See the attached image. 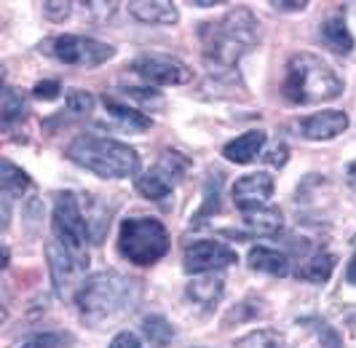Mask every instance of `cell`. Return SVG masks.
I'll return each instance as SVG.
<instances>
[{
    "mask_svg": "<svg viewBox=\"0 0 356 348\" xmlns=\"http://www.w3.org/2000/svg\"><path fill=\"white\" fill-rule=\"evenodd\" d=\"M204 65L212 75H233L241 56L260 43V22L250 8H231L217 22H204L198 27Z\"/></svg>",
    "mask_w": 356,
    "mask_h": 348,
    "instance_id": "1",
    "label": "cell"
},
{
    "mask_svg": "<svg viewBox=\"0 0 356 348\" xmlns=\"http://www.w3.org/2000/svg\"><path fill=\"white\" fill-rule=\"evenodd\" d=\"M143 292L145 287L140 278L124 276L118 271H99L83 281L72 300L86 324L102 327L134 311L143 300Z\"/></svg>",
    "mask_w": 356,
    "mask_h": 348,
    "instance_id": "2",
    "label": "cell"
},
{
    "mask_svg": "<svg viewBox=\"0 0 356 348\" xmlns=\"http://www.w3.org/2000/svg\"><path fill=\"white\" fill-rule=\"evenodd\" d=\"M343 78L327 59L311 52H298L286 59L282 94L292 104H321L332 102L343 94Z\"/></svg>",
    "mask_w": 356,
    "mask_h": 348,
    "instance_id": "3",
    "label": "cell"
},
{
    "mask_svg": "<svg viewBox=\"0 0 356 348\" xmlns=\"http://www.w3.org/2000/svg\"><path fill=\"white\" fill-rule=\"evenodd\" d=\"M67 158L75 166L102 180H124L140 169V153L121 139L81 134L67 145Z\"/></svg>",
    "mask_w": 356,
    "mask_h": 348,
    "instance_id": "4",
    "label": "cell"
},
{
    "mask_svg": "<svg viewBox=\"0 0 356 348\" xmlns=\"http://www.w3.org/2000/svg\"><path fill=\"white\" fill-rule=\"evenodd\" d=\"M118 252L134 265H153L169 252V233L156 217H126L118 228Z\"/></svg>",
    "mask_w": 356,
    "mask_h": 348,
    "instance_id": "5",
    "label": "cell"
},
{
    "mask_svg": "<svg viewBox=\"0 0 356 348\" xmlns=\"http://www.w3.org/2000/svg\"><path fill=\"white\" fill-rule=\"evenodd\" d=\"M46 258H49V274H51L56 297L67 300V297L78 295V290L86 281L83 276L89 271V252H72L54 239L46 244Z\"/></svg>",
    "mask_w": 356,
    "mask_h": 348,
    "instance_id": "6",
    "label": "cell"
},
{
    "mask_svg": "<svg viewBox=\"0 0 356 348\" xmlns=\"http://www.w3.org/2000/svg\"><path fill=\"white\" fill-rule=\"evenodd\" d=\"M40 52L51 54L54 59H59L62 65L89 70L110 62L115 56V46L102 43L97 38H86V35H56Z\"/></svg>",
    "mask_w": 356,
    "mask_h": 348,
    "instance_id": "7",
    "label": "cell"
},
{
    "mask_svg": "<svg viewBox=\"0 0 356 348\" xmlns=\"http://www.w3.org/2000/svg\"><path fill=\"white\" fill-rule=\"evenodd\" d=\"M51 230L56 242L65 244L72 252H86V244L91 239L89 220L81 212V198L72 191L56 196L51 212Z\"/></svg>",
    "mask_w": 356,
    "mask_h": 348,
    "instance_id": "8",
    "label": "cell"
},
{
    "mask_svg": "<svg viewBox=\"0 0 356 348\" xmlns=\"http://www.w3.org/2000/svg\"><path fill=\"white\" fill-rule=\"evenodd\" d=\"M188 166H191V161L182 156V153H177V150H163L159 166H153V169H147L145 174H140L134 185H137V191L143 193L145 198L163 201V198H169L175 193V185H177V180L185 174Z\"/></svg>",
    "mask_w": 356,
    "mask_h": 348,
    "instance_id": "9",
    "label": "cell"
},
{
    "mask_svg": "<svg viewBox=\"0 0 356 348\" xmlns=\"http://www.w3.org/2000/svg\"><path fill=\"white\" fill-rule=\"evenodd\" d=\"M131 72H137L147 84L156 86H185L193 81V70L185 62L166 54H143L131 62Z\"/></svg>",
    "mask_w": 356,
    "mask_h": 348,
    "instance_id": "10",
    "label": "cell"
},
{
    "mask_svg": "<svg viewBox=\"0 0 356 348\" xmlns=\"http://www.w3.org/2000/svg\"><path fill=\"white\" fill-rule=\"evenodd\" d=\"M236 262H238L236 249L222 242H193L185 246V255H182V268L191 276L214 274V271L231 268Z\"/></svg>",
    "mask_w": 356,
    "mask_h": 348,
    "instance_id": "11",
    "label": "cell"
},
{
    "mask_svg": "<svg viewBox=\"0 0 356 348\" xmlns=\"http://www.w3.org/2000/svg\"><path fill=\"white\" fill-rule=\"evenodd\" d=\"M273 177L268 172H252L244 174L241 180H236L233 185V204L238 212H250V209H260L268 204V198L273 196Z\"/></svg>",
    "mask_w": 356,
    "mask_h": 348,
    "instance_id": "12",
    "label": "cell"
},
{
    "mask_svg": "<svg viewBox=\"0 0 356 348\" xmlns=\"http://www.w3.org/2000/svg\"><path fill=\"white\" fill-rule=\"evenodd\" d=\"M348 113L346 110H321L300 121V137L311 142H327V139L340 137L348 129Z\"/></svg>",
    "mask_w": 356,
    "mask_h": 348,
    "instance_id": "13",
    "label": "cell"
},
{
    "mask_svg": "<svg viewBox=\"0 0 356 348\" xmlns=\"http://www.w3.org/2000/svg\"><path fill=\"white\" fill-rule=\"evenodd\" d=\"M126 8H129L131 17L137 22H143V24H163V27H169V24L179 22L177 6L169 3V0H131V3H126Z\"/></svg>",
    "mask_w": 356,
    "mask_h": 348,
    "instance_id": "14",
    "label": "cell"
},
{
    "mask_svg": "<svg viewBox=\"0 0 356 348\" xmlns=\"http://www.w3.org/2000/svg\"><path fill=\"white\" fill-rule=\"evenodd\" d=\"M266 139L268 134L263 129H250V132H244V134H238L236 139H231L225 148H222V156L225 161H231V164H252L254 158L263 153V148H266Z\"/></svg>",
    "mask_w": 356,
    "mask_h": 348,
    "instance_id": "15",
    "label": "cell"
},
{
    "mask_svg": "<svg viewBox=\"0 0 356 348\" xmlns=\"http://www.w3.org/2000/svg\"><path fill=\"white\" fill-rule=\"evenodd\" d=\"M185 295L188 300H193L201 308H214L222 295H225V278L220 274H201V276H193V281L185 287Z\"/></svg>",
    "mask_w": 356,
    "mask_h": 348,
    "instance_id": "16",
    "label": "cell"
},
{
    "mask_svg": "<svg viewBox=\"0 0 356 348\" xmlns=\"http://www.w3.org/2000/svg\"><path fill=\"white\" fill-rule=\"evenodd\" d=\"M241 223H244V236H276L282 230V212L276 207H260L241 212Z\"/></svg>",
    "mask_w": 356,
    "mask_h": 348,
    "instance_id": "17",
    "label": "cell"
},
{
    "mask_svg": "<svg viewBox=\"0 0 356 348\" xmlns=\"http://www.w3.org/2000/svg\"><path fill=\"white\" fill-rule=\"evenodd\" d=\"M335 265H338V258L332 252H327V249H319V252L308 255L295 268V276L300 278V281H308V284H324L335 274Z\"/></svg>",
    "mask_w": 356,
    "mask_h": 348,
    "instance_id": "18",
    "label": "cell"
},
{
    "mask_svg": "<svg viewBox=\"0 0 356 348\" xmlns=\"http://www.w3.org/2000/svg\"><path fill=\"white\" fill-rule=\"evenodd\" d=\"M102 104H105V113L113 118V121L118 123L121 129H126V132H147L150 126H153V118L150 116H145V113H140L137 107H129V104L118 102L115 97H102Z\"/></svg>",
    "mask_w": 356,
    "mask_h": 348,
    "instance_id": "19",
    "label": "cell"
},
{
    "mask_svg": "<svg viewBox=\"0 0 356 348\" xmlns=\"http://www.w3.org/2000/svg\"><path fill=\"white\" fill-rule=\"evenodd\" d=\"M247 262H250L252 271H260L268 276H286L289 274V258L279 249H270V246H252Z\"/></svg>",
    "mask_w": 356,
    "mask_h": 348,
    "instance_id": "20",
    "label": "cell"
},
{
    "mask_svg": "<svg viewBox=\"0 0 356 348\" xmlns=\"http://www.w3.org/2000/svg\"><path fill=\"white\" fill-rule=\"evenodd\" d=\"M319 35L332 52H338V54L354 52L356 40H354V35H351V30H348V24H346V19L340 17V14L324 19L319 27Z\"/></svg>",
    "mask_w": 356,
    "mask_h": 348,
    "instance_id": "21",
    "label": "cell"
},
{
    "mask_svg": "<svg viewBox=\"0 0 356 348\" xmlns=\"http://www.w3.org/2000/svg\"><path fill=\"white\" fill-rule=\"evenodd\" d=\"M222 174L220 172H209L207 182H204V201H201V209L191 217V226L201 228L209 217H214L220 209H222Z\"/></svg>",
    "mask_w": 356,
    "mask_h": 348,
    "instance_id": "22",
    "label": "cell"
},
{
    "mask_svg": "<svg viewBox=\"0 0 356 348\" xmlns=\"http://www.w3.org/2000/svg\"><path fill=\"white\" fill-rule=\"evenodd\" d=\"M30 113V104L22 97V91L11 86H3L0 91V118H3V129H14L22 123Z\"/></svg>",
    "mask_w": 356,
    "mask_h": 348,
    "instance_id": "23",
    "label": "cell"
},
{
    "mask_svg": "<svg viewBox=\"0 0 356 348\" xmlns=\"http://www.w3.org/2000/svg\"><path fill=\"white\" fill-rule=\"evenodd\" d=\"M0 185H3V193L8 198H22L24 193L33 188V180L30 174L24 172L22 166L11 164L8 158H3V169H0Z\"/></svg>",
    "mask_w": 356,
    "mask_h": 348,
    "instance_id": "24",
    "label": "cell"
},
{
    "mask_svg": "<svg viewBox=\"0 0 356 348\" xmlns=\"http://www.w3.org/2000/svg\"><path fill=\"white\" fill-rule=\"evenodd\" d=\"M143 335L153 348H166L175 340V327H172V322L166 316L150 313V316L143 319Z\"/></svg>",
    "mask_w": 356,
    "mask_h": 348,
    "instance_id": "25",
    "label": "cell"
},
{
    "mask_svg": "<svg viewBox=\"0 0 356 348\" xmlns=\"http://www.w3.org/2000/svg\"><path fill=\"white\" fill-rule=\"evenodd\" d=\"M233 348H286V340L279 330L260 327V330H252L244 338H238Z\"/></svg>",
    "mask_w": 356,
    "mask_h": 348,
    "instance_id": "26",
    "label": "cell"
},
{
    "mask_svg": "<svg viewBox=\"0 0 356 348\" xmlns=\"http://www.w3.org/2000/svg\"><path fill=\"white\" fill-rule=\"evenodd\" d=\"M72 340H75V338H72L70 332L46 330V332L30 335L19 348H67V346H72Z\"/></svg>",
    "mask_w": 356,
    "mask_h": 348,
    "instance_id": "27",
    "label": "cell"
},
{
    "mask_svg": "<svg viewBox=\"0 0 356 348\" xmlns=\"http://www.w3.org/2000/svg\"><path fill=\"white\" fill-rule=\"evenodd\" d=\"M303 324H311V330L316 332V338H319L321 348H346L343 346V338H340V332L330 324V322H324L319 316H314V319H303Z\"/></svg>",
    "mask_w": 356,
    "mask_h": 348,
    "instance_id": "28",
    "label": "cell"
},
{
    "mask_svg": "<svg viewBox=\"0 0 356 348\" xmlns=\"http://www.w3.org/2000/svg\"><path fill=\"white\" fill-rule=\"evenodd\" d=\"M65 107L70 113H75V116H89L91 110H94V97H91L89 91H83V88H70L65 94Z\"/></svg>",
    "mask_w": 356,
    "mask_h": 348,
    "instance_id": "29",
    "label": "cell"
},
{
    "mask_svg": "<svg viewBox=\"0 0 356 348\" xmlns=\"http://www.w3.org/2000/svg\"><path fill=\"white\" fill-rule=\"evenodd\" d=\"M43 14L51 22H65L72 14V3H67V0H46L43 3Z\"/></svg>",
    "mask_w": 356,
    "mask_h": 348,
    "instance_id": "30",
    "label": "cell"
},
{
    "mask_svg": "<svg viewBox=\"0 0 356 348\" xmlns=\"http://www.w3.org/2000/svg\"><path fill=\"white\" fill-rule=\"evenodd\" d=\"M59 81H38L35 86H33V97L35 100H43V102H54L56 97H59Z\"/></svg>",
    "mask_w": 356,
    "mask_h": 348,
    "instance_id": "31",
    "label": "cell"
},
{
    "mask_svg": "<svg viewBox=\"0 0 356 348\" xmlns=\"http://www.w3.org/2000/svg\"><path fill=\"white\" fill-rule=\"evenodd\" d=\"M270 164V166H284L286 158H289V148H286L284 142H279V145H273L270 150H268V156H263Z\"/></svg>",
    "mask_w": 356,
    "mask_h": 348,
    "instance_id": "32",
    "label": "cell"
},
{
    "mask_svg": "<svg viewBox=\"0 0 356 348\" xmlns=\"http://www.w3.org/2000/svg\"><path fill=\"white\" fill-rule=\"evenodd\" d=\"M110 348H143L140 343V338L134 335V332H118L113 340H110Z\"/></svg>",
    "mask_w": 356,
    "mask_h": 348,
    "instance_id": "33",
    "label": "cell"
},
{
    "mask_svg": "<svg viewBox=\"0 0 356 348\" xmlns=\"http://www.w3.org/2000/svg\"><path fill=\"white\" fill-rule=\"evenodd\" d=\"M81 6H83L86 14H99L102 19L113 17L115 8H118V3H81Z\"/></svg>",
    "mask_w": 356,
    "mask_h": 348,
    "instance_id": "34",
    "label": "cell"
},
{
    "mask_svg": "<svg viewBox=\"0 0 356 348\" xmlns=\"http://www.w3.org/2000/svg\"><path fill=\"white\" fill-rule=\"evenodd\" d=\"M126 97H131V100H137V102H153V100H159V91H153V88H140V86H131V88H124Z\"/></svg>",
    "mask_w": 356,
    "mask_h": 348,
    "instance_id": "35",
    "label": "cell"
},
{
    "mask_svg": "<svg viewBox=\"0 0 356 348\" xmlns=\"http://www.w3.org/2000/svg\"><path fill=\"white\" fill-rule=\"evenodd\" d=\"M270 6L276 11H303L308 6V0H270Z\"/></svg>",
    "mask_w": 356,
    "mask_h": 348,
    "instance_id": "36",
    "label": "cell"
},
{
    "mask_svg": "<svg viewBox=\"0 0 356 348\" xmlns=\"http://www.w3.org/2000/svg\"><path fill=\"white\" fill-rule=\"evenodd\" d=\"M346 281L356 287V255L351 258V262H348V271H346Z\"/></svg>",
    "mask_w": 356,
    "mask_h": 348,
    "instance_id": "37",
    "label": "cell"
},
{
    "mask_svg": "<svg viewBox=\"0 0 356 348\" xmlns=\"http://www.w3.org/2000/svg\"><path fill=\"white\" fill-rule=\"evenodd\" d=\"M346 177H348V185L356 191V161H351L348 164V169H346Z\"/></svg>",
    "mask_w": 356,
    "mask_h": 348,
    "instance_id": "38",
    "label": "cell"
},
{
    "mask_svg": "<svg viewBox=\"0 0 356 348\" xmlns=\"http://www.w3.org/2000/svg\"><path fill=\"white\" fill-rule=\"evenodd\" d=\"M191 6H198V8H209V6H225V0H217V3H212V0H193Z\"/></svg>",
    "mask_w": 356,
    "mask_h": 348,
    "instance_id": "39",
    "label": "cell"
},
{
    "mask_svg": "<svg viewBox=\"0 0 356 348\" xmlns=\"http://www.w3.org/2000/svg\"><path fill=\"white\" fill-rule=\"evenodd\" d=\"M8 260H11V252H8V246H3V268H8Z\"/></svg>",
    "mask_w": 356,
    "mask_h": 348,
    "instance_id": "40",
    "label": "cell"
},
{
    "mask_svg": "<svg viewBox=\"0 0 356 348\" xmlns=\"http://www.w3.org/2000/svg\"><path fill=\"white\" fill-rule=\"evenodd\" d=\"M198 348H204V346H198Z\"/></svg>",
    "mask_w": 356,
    "mask_h": 348,
    "instance_id": "41",
    "label": "cell"
}]
</instances>
